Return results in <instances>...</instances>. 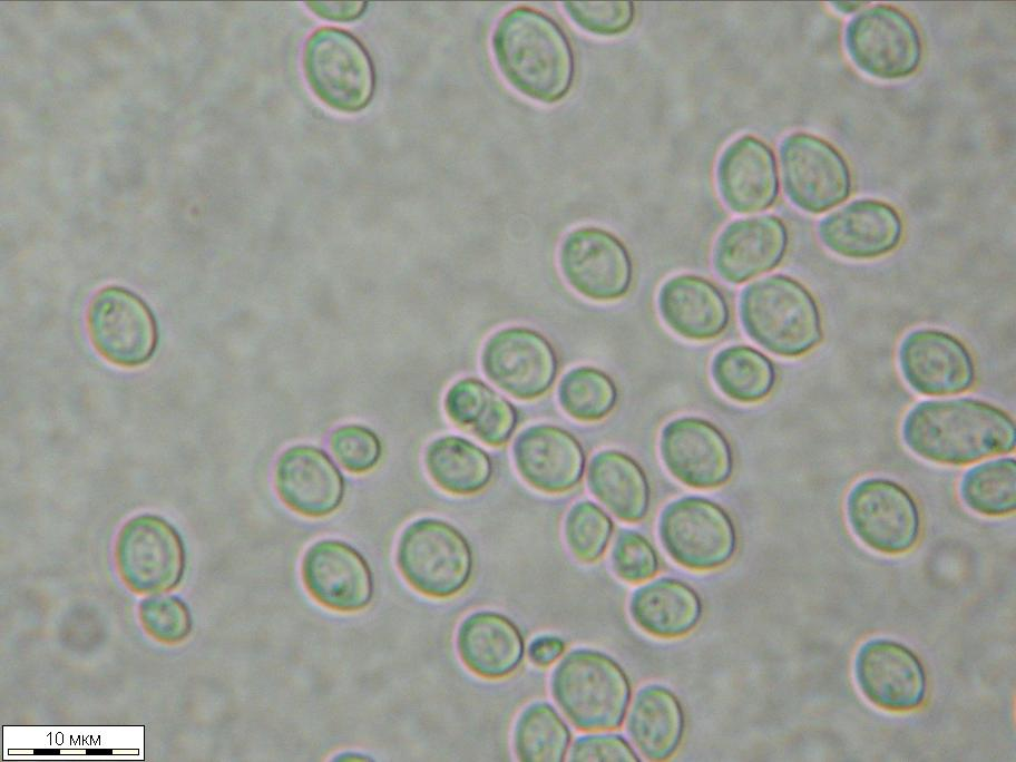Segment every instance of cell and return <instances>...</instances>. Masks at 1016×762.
<instances>
[{
	"mask_svg": "<svg viewBox=\"0 0 1016 762\" xmlns=\"http://www.w3.org/2000/svg\"><path fill=\"white\" fill-rule=\"evenodd\" d=\"M847 52L869 76L899 79L911 75L921 58L914 22L890 6H873L853 17L844 32Z\"/></svg>",
	"mask_w": 1016,
	"mask_h": 762,
	"instance_id": "7",
	"label": "cell"
},
{
	"mask_svg": "<svg viewBox=\"0 0 1016 762\" xmlns=\"http://www.w3.org/2000/svg\"><path fill=\"white\" fill-rule=\"evenodd\" d=\"M119 569L131 585L154 588L179 578L184 555L176 533L153 516L133 519L124 528L117 547Z\"/></svg>",
	"mask_w": 1016,
	"mask_h": 762,
	"instance_id": "23",
	"label": "cell"
},
{
	"mask_svg": "<svg viewBox=\"0 0 1016 762\" xmlns=\"http://www.w3.org/2000/svg\"><path fill=\"white\" fill-rule=\"evenodd\" d=\"M303 66L313 91L336 110L358 111L372 99L375 76L371 58L362 43L344 30L322 28L311 35Z\"/></svg>",
	"mask_w": 1016,
	"mask_h": 762,
	"instance_id": "6",
	"label": "cell"
},
{
	"mask_svg": "<svg viewBox=\"0 0 1016 762\" xmlns=\"http://www.w3.org/2000/svg\"><path fill=\"white\" fill-rule=\"evenodd\" d=\"M569 761L637 762L634 750L625 739L614 734H597L578 737L569 752Z\"/></svg>",
	"mask_w": 1016,
	"mask_h": 762,
	"instance_id": "39",
	"label": "cell"
},
{
	"mask_svg": "<svg viewBox=\"0 0 1016 762\" xmlns=\"http://www.w3.org/2000/svg\"><path fill=\"white\" fill-rule=\"evenodd\" d=\"M629 612L636 625L646 633L673 638L696 626L702 616V602L687 584L662 578L633 594Z\"/></svg>",
	"mask_w": 1016,
	"mask_h": 762,
	"instance_id": "28",
	"label": "cell"
},
{
	"mask_svg": "<svg viewBox=\"0 0 1016 762\" xmlns=\"http://www.w3.org/2000/svg\"><path fill=\"white\" fill-rule=\"evenodd\" d=\"M901 432L917 456L957 466L1013 451L1016 437L1014 421L1005 411L969 398L916 404L907 413Z\"/></svg>",
	"mask_w": 1016,
	"mask_h": 762,
	"instance_id": "2",
	"label": "cell"
},
{
	"mask_svg": "<svg viewBox=\"0 0 1016 762\" xmlns=\"http://www.w3.org/2000/svg\"><path fill=\"white\" fill-rule=\"evenodd\" d=\"M783 188L788 198L808 213H822L848 198L851 177L842 155L828 141L793 133L779 147Z\"/></svg>",
	"mask_w": 1016,
	"mask_h": 762,
	"instance_id": "8",
	"label": "cell"
},
{
	"mask_svg": "<svg viewBox=\"0 0 1016 762\" xmlns=\"http://www.w3.org/2000/svg\"><path fill=\"white\" fill-rule=\"evenodd\" d=\"M491 50L506 81L528 98L553 104L572 87L570 42L560 26L538 9L517 6L506 11L492 30Z\"/></svg>",
	"mask_w": 1016,
	"mask_h": 762,
	"instance_id": "1",
	"label": "cell"
},
{
	"mask_svg": "<svg viewBox=\"0 0 1016 762\" xmlns=\"http://www.w3.org/2000/svg\"><path fill=\"white\" fill-rule=\"evenodd\" d=\"M847 518L853 534L869 548L888 555L911 549L918 540L917 505L900 485L885 478H866L847 498Z\"/></svg>",
	"mask_w": 1016,
	"mask_h": 762,
	"instance_id": "10",
	"label": "cell"
},
{
	"mask_svg": "<svg viewBox=\"0 0 1016 762\" xmlns=\"http://www.w3.org/2000/svg\"><path fill=\"white\" fill-rule=\"evenodd\" d=\"M569 742L567 724L548 703L527 706L516 722L514 748L520 761L561 762Z\"/></svg>",
	"mask_w": 1016,
	"mask_h": 762,
	"instance_id": "32",
	"label": "cell"
},
{
	"mask_svg": "<svg viewBox=\"0 0 1016 762\" xmlns=\"http://www.w3.org/2000/svg\"><path fill=\"white\" fill-rule=\"evenodd\" d=\"M854 677L862 694L888 711L918 709L927 693L926 672L917 655L889 638H872L859 647Z\"/></svg>",
	"mask_w": 1016,
	"mask_h": 762,
	"instance_id": "14",
	"label": "cell"
},
{
	"mask_svg": "<svg viewBox=\"0 0 1016 762\" xmlns=\"http://www.w3.org/2000/svg\"><path fill=\"white\" fill-rule=\"evenodd\" d=\"M716 186L733 212L750 214L770 207L778 196V176L772 150L753 136H742L721 154Z\"/></svg>",
	"mask_w": 1016,
	"mask_h": 762,
	"instance_id": "22",
	"label": "cell"
},
{
	"mask_svg": "<svg viewBox=\"0 0 1016 762\" xmlns=\"http://www.w3.org/2000/svg\"><path fill=\"white\" fill-rule=\"evenodd\" d=\"M684 713L677 697L660 685H647L635 695L627 717V732L648 760L662 761L678 748Z\"/></svg>",
	"mask_w": 1016,
	"mask_h": 762,
	"instance_id": "27",
	"label": "cell"
},
{
	"mask_svg": "<svg viewBox=\"0 0 1016 762\" xmlns=\"http://www.w3.org/2000/svg\"><path fill=\"white\" fill-rule=\"evenodd\" d=\"M87 324L96 350L120 367L146 363L157 345V325L150 309L124 287L100 290L90 302Z\"/></svg>",
	"mask_w": 1016,
	"mask_h": 762,
	"instance_id": "11",
	"label": "cell"
},
{
	"mask_svg": "<svg viewBox=\"0 0 1016 762\" xmlns=\"http://www.w3.org/2000/svg\"><path fill=\"white\" fill-rule=\"evenodd\" d=\"M550 686L561 712L582 731L619 727L631 701L624 670L594 649L568 653L555 667Z\"/></svg>",
	"mask_w": 1016,
	"mask_h": 762,
	"instance_id": "4",
	"label": "cell"
},
{
	"mask_svg": "<svg viewBox=\"0 0 1016 762\" xmlns=\"http://www.w3.org/2000/svg\"><path fill=\"white\" fill-rule=\"evenodd\" d=\"M516 468L535 489L561 494L580 480L585 453L578 440L563 428L536 424L521 431L512 447Z\"/></svg>",
	"mask_w": 1016,
	"mask_h": 762,
	"instance_id": "21",
	"label": "cell"
},
{
	"mask_svg": "<svg viewBox=\"0 0 1016 762\" xmlns=\"http://www.w3.org/2000/svg\"><path fill=\"white\" fill-rule=\"evenodd\" d=\"M397 565L417 592L447 598L467 586L473 558L469 541L458 528L441 519L421 518L402 531Z\"/></svg>",
	"mask_w": 1016,
	"mask_h": 762,
	"instance_id": "5",
	"label": "cell"
},
{
	"mask_svg": "<svg viewBox=\"0 0 1016 762\" xmlns=\"http://www.w3.org/2000/svg\"><path fill=\"white\" fill-rule=\"evenodd\" d=\"M739 313L748 335L781 356L802 355L822 336L813 296L787 275H770L745 286L740 294Z\"/></svg>",
	"mask_w": 1016,
	"mask_h": 762,
	"instance_id": "3",
	"label": "cell"
},
{
	"mask_svg": "<svg viewBox=\"0 0 1016 762\" xmlns=\"http://www.w3.org/2000/svg\"><path fill=\"white\" fill-rule=\"evenodd\" d=\"M613 533L610 518L595 504L584 500L568 511L564 535L568 549L583 563L602 557Z\"/></svg>",
	"mask_w": 1016,
	"mask_h": 762,
	"instance_id": "35",
	"label": "cell"
},
{
	"mask_svg": "<svg viewBox=\"0 0 1016 762\" xmlns=\"http://www.w3.org/2000/svg\"><path fill=\"white\" fill-rule=\"evenodd\" d=\"M661 455L670 472L694 488L724 483L732 471V455L722 432L706 420H672L661 436Z\"/></svg>",
	"mask_w": 1016,
	"mask_h": 762,
	"instance_id": "17",
	"label": "cell"
},
{
	"mask_svg": "<svg viewBox=\"0 0 1016 762\" xmlns=\"http://www.w3.org/2000/svg\"><path fill=\"white\" fill-rule=\"evenodd\" d=\"M902 223L897 211L877 199H857L823 217L818 225L822 244L834 254L868 260L895 250Z\"/></svg>",
	"mask_w": 1016,
	"mask_h": 762,
	"instance_id": "19",
	"label": "cell"
},
{
	"mask_svg": "<svg viewBox=\"0 0 1016 762\" xmlns=\"http://www.w3.org/2000/svg\"><path fill=\"white\" fill-rule=\"evenodd\" d=\"M309 6L320 17L331 20H352L365 9L364 2H310Z\"/></svg>",
	"mask_w": 1016,
	"mask_h": 762,
	"instance_id": "41",
	"label": "cell"
},
{
	"mask_svg": "<svg viewBox=\"0 0 1016 762\" xmlns=\"http://www.w3.org/2000/svg\"><path fill=\"white\" fill-rule=\"evenodd\" d=\"M565 649V643L556 636L535 638L528 647V657L537 666H549L557 661Z\"/></svg>",
	"mask_w": 1016,
	"mask_h": 762,
	"instance_id": "40",
	"label": "cell"
},
{
	"mask_svg": "<svg viewBox=\"0 0 1016 762\" xmlns=\"http://www.w3.org/2000/svg\"><path fill=\"white\" fill-rule=\"evenodd\" d=\"M660 537L675 561L696 570L726 564L736 547L735 529L729 515L703 498L671 502L661 515Z\"/></svg>",
	"mask_w": 1016,
	"mask_h": 762,
	"instance_id": "9",
	"label": "cell"
},
{
	"mask_svg": "<svg viewBox=\"0 0 1016 762\" xmlns=\"http://www.w3.org/2000/svg\"><path fill=\"white\" fill-rule=\"evenodd\" d=\"M558 262L569 286L586 299L615 301L629 290L631 256L606 229L586 226L569 232L560 244Z\"/></svg>",
	"mask_w": 1016,
	"mask_h": 762,
	"instance_id": "12",
	"label": "cell"
},
{
	"mask_svg": "<svg viewBox=\"0 0 1016 762\" xmlns=\"http://www.w3.org/2000/svg\"><path fill=\"white\" fill-rule=\"evenodd\" d=\"M563 6L578 27L598 36L619 35L634 20V4L631 1H568Z\"/></svg>",
	"mask_w": 1016,
	"mask_h": 762,
	"instance_id": "37",
	"label": "cell"
},
{
	"mask_svg": "<svg viewBox=\"0 0 1016 762\" xmlns=\"http://www.w3.org/2000/svg\"><path fill=\"white\" fill-rule=\"evenodd\" d=\"M558 402L573 419L583 422L598 421L614 409L617 391L613 380L592 367L568 371L558 385Z\"/></svg>",
	"mask_w": 1016,
	"mask_h": 762,
	"instance_id": "34",
	"label": "cell"
},
{
	"mask_svg": "<svg viewBox=\"0 0 1016 762\" xmlns=\"http://www.w3.org/2000/svg\"><path fill=\"white\" fill-rule=\"evenodd\" d=\"M330 448L341 466L353 473L372 470L382 456L379 437L371 429L359 424L336 428L330 436Z\"/></svg>",
	"mask_w": 1016,
	"mask_h": 762,
	"instance_id": "36",
	"label": "cell"
},
{
	"mask_svg": "<svg viewBox=\"0 0 1016 762\" xmlns=\"http://www.w3.org/2000/svg\"><path fill=\"white\" fill-rule=\"evenodd\" d=\"M33 754H36V755H59L60 750H58V749H36L33 751Z\"/></svg>",
	"mask_w": 1016,
	"mask_h": 762,
	"instance_id": "43",
	"label": "cell"
},
{
	"mask_svg": "<svg viewBox=\"0 0 1016 762\" xmlns=\"http://www.w3.org/2000/svg\"><path fill=\"white\" fill-rule=\"evenodd\" d=\"M657 305L665 324L688 340L714 339L729 324L730 311L722 292L696 275L668 279L660 289Z\"/></svg>",
	"mask_w": 1016,
	"mask_h": 762,
	"instance_id": "24",
	"label": "cell"
},
{
	"mask_svg": "<svg viewBox=\"0 0 1016 762\" xmlns=\"http://www.w3.org/2000/svg\"><path fill=\"white\" fill-rule=\"evenodd\" d=\"M424 465L432 481L452 495H473L483 490L492 477L488 453L458 436H443L426 449Z\"/></svg>",
	"mask_w": 1016,
	"mask_h": 762,
	"instance_id": "30",
	"label": "cell"
},
{
	"mask_svg": "<svg viewBox=\"0 0 1016 762\" xmlns=\"http://www.w3.org/2000/svg\"><path fill=\"white\" fill-rule=\"evenodd\" d=\"M960 496L971 510L985 516H1004L1016 508V463L1013 458L990 460L968 470L961 479Z\"/></svg>",
	"mask_w": 1016,
	"mask_h": 762,
	"instance_id": "33",
	"label": "cell"
},
{
	"mask_svg": "<svg viewBox=\"0 0 1016 762\" xmlns=\"http://www.w3.org/2000/svg\"><path fill=\"white\" fill-rule=\"evenodd\" d=\"M274 482L281 500L306 517H324L335 511L345 490L344 478L326 452L306 444L282 452Z\"/></svg>",
	"mask_w": 1016,
	"mask_h": 762,
	"instance_id": "18",
	"label": "cell"
},
{
	"mask_svg": "<svg viewBox=\"0 0 1016 762\" xmlns=\"http://www.w3.org/2000/svg\"><path fill=\"white\" fill-rule=\"evenodd\" d=\"M788 245L784 223L773 215L727 224L713 247V267L724 281L740 284L774 268Z\"/></svg>",
	"mask_w": 1016,
	"mask_h": 762,
	"instance_id": "20",
	"label": "cell"
},
{
	"mask_svg": "<svg viewBox=\"0 0 1016 762\" xmlns=\"http://www.w3.org/2000/svg\"><path fill=\"white\" fill-rule=\"evenodd\" d=\"M444 410L456 426L494 447L509 440L518 420L507 399L475 378L460 379L448 389Z\"/></svg>",
	"mask_w": 1016,
	"mask_h": 762,
	"instance_id": "26",
	"label": "cell"
},
{
	"mask_svg": "<svg viewBox=\"0 0 1016 762\" xmlns=\"http://www.w3.org/2000/svg\"><path fill=\"white\" fill-rule=\"evenodd\" d=\"M839 4H840V6H843V7H839V6H838V9H840V10H842V11H852V10L858 9L859 6H860V3H856V2H852V3H849V2H847V3H841V2H839Z\"/></svg>",
	"mask_w": 1016,
	"mask_h": 762,
	"instance_id": "44",
	"label": "cell"
},
{
	"mask_svg": "<svg viewBox=\"0 0 1016 762\" xmlns=\"http://www.w3.org/2000/svg\"><path fill=\"white\" fill-rule=\"evenodd\" d=\"M113 750L110 749H88L86 750L87 755H111Z\"/></svg>",
	"mask_w": 1016,
	"mask_h": 762,
	"instance_id": "42",
	"label": "cell"
},
{
	"mask_svg": "<svg viewBox=\"0 0 1016 762\" xmlns=\"http://www.w3.org/2000/svg\"><path fill=\"white\" fill-rule=\"evenodd\" d=\"M615 574L625 582L639 583L653 577L658 569V558L652 545L635 531L618 535L612 551Z\"/></svg>",
	"mask_w": 1016,
	"mask_h": 762,
	"instance_id": "38",
	"label": "cell"
},
{
	"mask_svg": "<svg viewBox=\"0 0 1016 762\" xmlns=\"http://www.w3.org/2000/svg\"><path fill=\"white\" fill-rule=\"evenodd\" d=\"M712 377L727 398L751 403L764 399L773 389L775 370L758 350L733 345L721 350L712 362Z\"/></svg>",
	"mask_w": 1016,
	"mask_h": 762,
	"instance_id": "31",
	"label": "cell"
},
{
	"mask_svg": "<svg viewBox=\"0 0 1016 762\" xmlns=\"http://www.w3.org/2000/svg\"><path fill=\"white\" fill-rule=\"evenodd\" d=\"M302 578L309 594L338 612H356L373 596L371 569L349 544L323 539L313 544L302 560Z\"/></svg>",
	"mask_w": 1016,
	"mask_h": 762,
	"instance_id": "16",
	"label": "cell"
},
{
	"mask_svg": "<svg viewBox=\"0 0 1016 762\" xmlns=\"http://www.w3.org/2000/svg\"><path fill=\"white\" fill-rule=\"evenodd\" d=\"M587 481L592 494L619 519L633 522L646 515L648 483L641 467L626 453L605 450L595 455Z\"/></svg>",
	"mask_w": 1016,
	"mask_h": 762,
	"instance_id": "29",
	"label": "cell"
},
{
	"mask_svg": "<svg viewBox=\"0 0 1016 762\" xmlns=\"http://www.w3.org/2000/svg\"><path fill=\"white\" fill-rule=\"evenodd\" d=\"M898 356L902 377L918 393L949 395L973 385L971 355L948 332L937 329L911 331L901 341Z\"/></svg>",
	"mask_w": 1016,
	"mask_h": 762,
	"instance_id": "15",
	"label": "cell"
},
{
	"mask_svg": "<svg viewBox=\"0 0 1016 762\" xmlns=\"http://www.w3.org/2000/svg\"><path fill=\"white\" fill-rule=\"evenodd\" d=\"M481 368L499 389L519 400L544 395L557 375L554 348L540 333L524 326L501 329L481 351Z\"/></svg>",
	"mask_w": 1016,
	"mask_h": 762,
	"instance_id": "13",
	"label": "cell"
},
{
	"mask_svg": "<svg viewBox=\"0 0 1016 762\" xmlns=\"http://www.w3.org/2000/svg\"><path fill=\"white\" fill-rule=\"evenodd\" d=\"M457 652L468 670L485 678H501L520 665L525 644L515 623L496 612L468 615L459 625Z\"/></svg>",
	"mask_w": 1016,
	"mask_h": 762,
	"instance_id": "25",
	"label": "cell"
}]
</instances>
